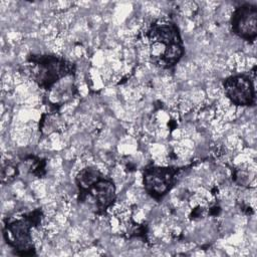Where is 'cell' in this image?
<instances>
[{
  "instance_id": "obj_7",
  "label": "cell",
  "mask_w": 257,
  "mask_h": 257,
  "mask_svg": "<svg viewBox=\"0 0 257 257\" xmlns=\"http://www.w3.org/2000/svg\"><path fill=\"white\" fill-rule=\"evenodd\" d=\"M232 32L239 38L254 42L257 37V6L243 3L237 6L230 18Z\"/></svg>"
},
{
  "instance_id": "obj_8",
  "label": "cell",
  "mask_w": 257,
  "mask_h": 257,
  "mask_svg": "<svg viewBox=\"0 0 257 257\" xmlns=\"http://www.w3.org/2000/svg\"><path fill=\"white\" fill-rule=\"evenodd\" d=\"M73 78L74 77L70 78L64 84L62 83L64 79L61 80L53 88L46 92V103L50 105L53 110L58 109L62 104L70 100L76 93V86L74 85Z\"/></svg>"
},
{
  "instance_id": "obj_9",
  "label": "cell",
  "mask_w": 257,
  "mask_h": 257,
  "mask_svg": "<svg viewBox=\"0 0 257 257\" xmlns=\"http://www.w3.org/2000/svg\"><path fill=\"white\" fill-rule=\"evenodd\" d=\"M20 164L24 166V169L27 173L36 178H42L45 175L46 162L39 157L28 156L23 159Z\"/></svg>"
},
{
  "instance_id": "obj_1",
  "label": "cell",
  "mask_w": 257,
  "mask_h": 257,
  "mask_svg": "<svg viewBox=\"0 0 257 257\" xmlns=\"http://www.w3.org/2000/svg\"><path fill=\"white\" fill-rule=\"evenodd\" d=\"M151 61L157 66L169 69L184 56L185 45L177 24L166 18L154 20L146 30Z\"/></svg>"
},
{
  "instance_id": "obj_6",
  "label": "cell",
  "mask_w": 257,
  "mask_h": 257,
  "mask_svg": "<svg viewBox=\"0 0 257 257\" xmlns=\"http://www.w3.org/2000/svg\"><path fill=\"white\" fill-rule=\"evenodd\" d=\"M227 98L238 106H253L256 103L254 79L250 73L230 75L223 80Z\"/></svg>"
},
{
  "instance_id": "obj_3",
  "label": "cell",
  "mask_w": 257,
  "mask_h": 257,
  "mask_svg": "<svg viewBox=\"0 0 257 257\" xmlns=\"http://www.w3.org/2000/svg\"><path fill=\"white\" fill-rule=\"evenodd\" d=\"M26 69L31 79L47 92L61 80L74 76L76 65L56 54L31 53L26 57Z\"/></svg>"
},
{
  "instance_id": "obj_4",
  "label": "cell",
  "mask_w": 257,
  "mask_h": 257,
  "mask_svg": "<svg viewBox=\"0 0 257 257\" xmlns=\"http://www.w3.org/2000/svg\"><path fill=\"white\" fill-rule=\"evenodd\" d=\"M43 212L40 208L25 212L16 217H7L3 221L2 235L5 243L19 256L35 255L32 229L41 224Z\"/></svg>"
},
{
  "instance_id": "obj_2",
  "label": "cell",
  "mask_w": 257,
  "mask_h": 257,
  "mask_svg": "<svg viewBox=\"0 0 257 257\" xmlns=\"http://www.w3.org/2000/svg\"><path fill=\"white\" fill-rule=\"evenodd\" d=\"M77 201L97 215L105 213L116 199V188L113 180L97 168L88 166L75 176Z\"/></svg>"
},
{
  "instance_id": "obj_5",
  "label": "cell",
  "mask_w": 257,
  "mask_h": 257,
  "mask_svg": "<svg viewBox=\"0 0 257 257\" xmlns=\"http://www.w3.org/2000/svg\"><path fill=\"white\" fill-rule=\"evenodd\" d=\"M185 167L157 166L149 164L143 169V185L147 194L161 201L175 186L178 175Z\"/></svg>"
},
{
  "instance_id": "obj_10",
  "label": "cell",
  "mask_w": 257,
  "mask_h": 257,
  "mask_svg": "<svg viewBox=\"0 0 257 257\" xmlns=\"http://www.w3.org/2000/svg\"><path fill=\"white\" fill-rule=\"evenodd\" d=\"M19 167L18 164H12V163H6L2 168V182L3 183H9L13 181L18 175H19Z\"/></svg>"
}]
</instances>
